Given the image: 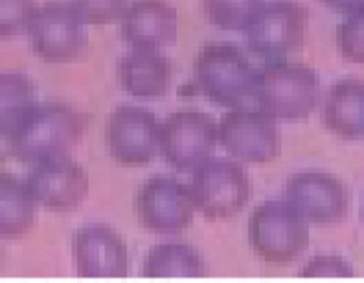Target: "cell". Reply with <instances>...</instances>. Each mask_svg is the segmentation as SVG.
<instances>
[{
    "instance_id": "4",
    "label": "cell",
    "mask_w": 364,
    "mask_h": 283,
    "mask_svg": "<svg viewBox=\"0 0 364 283\" xmlns=\"http://www.w3.org/2000/svg\"><path fill=\"white\" fill-rule=\"evenodd\" d=\"M247 240L260 260L284 266L309 248V223L288 201H264L249 216Z\"/></svg>"
},
{
    "instance_id": "5",
    "label": "cell",
    "mask_w": 364,
    "mask_h": 283,
    "mask_svg": "<svg viewBox=\"0 0 364 283\" xmlns=\"http://www.w3.org/2000/svg\"><path fill=\"white\" fill-rule=\"evenodd\" d=\"M309 24L310 9L299 0H267L242 31L249 50L268 61L302 48Z\"/></svg>"
},
{
    "instance_id": "10",
    "label": "cell",
    "mask_w": 364,
    "mask_h": 283,
    "mask_svg": "<svg viewBox=\"0 0 364 283\" xmlns=\"http://www.w3.org/2000/svg\"><path fill=\"white\" fill-rule=\"evenodd\" d=\"M218 140L228 153L249 163H267L282 150L276 118L260 107H232L218 124Z\"/></svg>"
},
{
    "instance_id": "22",
    "label": "cell",
    "mask_w": 364,
    "mask_h": 283,
    "mask_svg": "<svg viewBox=\"0 0 364 283\" xmlns=\"http://www.w3.org/2000/svg\"><path fill=\"white\" fill-rule=\"evenodd\" d=\"M336 46L341 56L357 64H364V8L349 13L336 26Z\"/></svg>"
},
{
    "instance_id": "8",
    "label": "cell",
    "mask_w": 364,
    "mask_h": 283,
    "mask_svg": "<svg viewBox=\"0 0 364 283\" xmlns=\"http://www.w3.org/2000/svg\"><path fill=\"white\" fill-rule=\"evenodd\" d=\"M218 124L210 113L186 107L169 113L160 124V153L179 171H189L211 156Z\"/></svg>"
},
{
    "instance_id": "25",
    "label": "cell",
    "mask_w": 364,
    "mask_h": 283,
    "mask_svg": "<svg viewBox=\"0 0 364 283\" xmlns=\"http://www.w3.org/2000/svg\"><path fill=\"white\" fill-rule=\"evenodd\" d=\"M304 277H318V276H339L352 277L354 268L352 265L338 254H317L306 263L299 272Z\"/></svg>"
},
{
    "instance_id": "1",
    "label": "cell",
    "mask_w": 364,
    "mask_h": 283,
    "mask_svg": "<svg viewBox=\"0 0 364 283\" xmlns=\"http://www.w3.org/2000/svg\"><path fill=\"white\" fill-rule=\"evenodd\" d=\"M90 114L69 100L36 102L6 134L8 153L28 164L66 155L82 140Z\"/></svg>"
},
{
    "instance_id": "26",
    "label": "cell",
    "mask_w": 364,
    "mask_h": 283,
    "mask_svg": "<svg viewBox=\"0 0 364 283\" xmlns=\"http://www.w3.org/2000/svg\"><path fill=\"white\" fill-rule=\"evenodd\" d=\"M331 9L341 13H353L364 8V0H323Z\"/></svg>"
},
{
    "instance_id": "2",
    "label": "cell",
    "mask_w": 364,
    "mask_h": 283,
    "mask_svg": "<svg viewBox=\"0 0 364 283\" xmlns=\"http://www.w3.org/2000/svg\"><path fill=\"white\" fill-rule=\"evenodd\" d=\"M259 68L234 42L205 43L193 61L194 85L216 105L241 106L253 97Z\"/></svg>"
},
{
    "instance_id": "17",
    "label": "cell",
    "mask_w": 364,
    "mask_h": 283,
    "mask_svg": "<svg viewBox=\"0 0 364 283\" xmlns=\"http://www.w3.org/2000/svg\"><path fill=\"white\" fill-rule=\"evenodd\" d=\"M326 130L346 140L364 135V80L346 77L335 80L326 90L321 108Z\"/></svg>"
},
{
    "instance_id": "20",
    "label": "cell",
    "mask_w": 364,
    "mask_h": 283,
    "mask_svg": "<svg viewBox=\"0 0 364 283\" xmlns=\"http://www.w3.org/2000/svg\"><path fill=\"white\" fill-rule=\"evenodd\" d=\"M37 88L33 79L23 71H3L0 75V131L12 130L24 113L35 106Z\"/></svg>"
},
{
    "instance_id": "9",
    "label": "cell",
    "mask_w": 364,
    "mask_h": 283,
    "mask_svg": "<svg viewBox=\"0 0 364 283\" xmlns=\"http://www.w3.org/2000/svg\"><path fill=\"white\" fill-rule=\"evenodd\" d=\"M134 210L146 230L174 234L191 226L197 208L191 186L171 176L155 174L136 191Z\"/></svg>"
},
{
    "instance_id": "21",
    "label": "cell",
    "mask_w": 364,
    "mask_h": 283,
    "mask_svg": "<svg viewBox=\"0 0 364 283\" xmlns=\"http://www.w3.org/2000/svg\"><path fill=\"white\" fill-rule=\"evenodd\" d=\"M264 0H203V12L211 23L226 30H244Z\"/></svg>"
},
{
    "instance_id": "13",
    "label": "cell",
    "mask_w": 364,
    "mask_h": 283,
    "mask_svg": "<svg viewBox=\"0 0 364 283\" xmlns=\"http://www.w3.org/2000/svg\"><path fill=\"white\" fill-rule=\"evenodd\" d=\"M26 181L36 202L56 213L80 206L88 197L90 186L87 169L68 155L37 163Z\"/></svg>"
},
{
    "instance_id": "11",
    "label": "cell",
    "mask_w": 364,
    "mask_h": 283,
    "mask_svg": "<svg viewBox=\"0 0 364 283\" xmlns=\"http://www.w3.org/2000/svg\"><path fill=\"white\" fill-rule=\"evenodd\" d=\"M291 206L307 223L317 226L339 224L347 218L350 193L341 178L323 169H305L288 176L284 187Z\"/></svg>"
},
{
    "instance_id": "12",
    "label": "cell",
    "mask_w": 364,
    "mask_h": 283,
    "mask_svg": "<svg viewBox=\"0 0 364 283\" xmlns=\"http://www.w3.org/2000/svg\"><path fill=\"white\" fill-rule=\"evenodd\" d=\"M107 151L118 163L141 166L160 151V124L146 107L121 105L108 113L105 124Z\"/></svg>"
},
{
    "instance_id": "18",
    "label": "cell",
    "mask_w": 364,
    "mask_h": 283,
    "mask_svg": "<svg viewBox=\"0 0 364 283\" xmlns=\"http://www.w3.org/2000/svg\"><path fill=\"white\" fill-rule=\"evenodd\" d=\"M35 197L27 181L3 171L0 174V235L18 239L30 233L36 223Z\"/></svg>"
},
{
    "instance_id": "19",
    "label": "cell",
    "mask_w": 364,
    "mask_h": 283,
    "mask_svg": "<svg viewBox=\"0 0 364 283\" xmlns=\"http://www.w3.org/2000/svg\"><path fill=\"white\" fill-rule=\"evenodd\" d=\"M145 277H205L210 268L202 254L186 242H163L147 252L142 262Z\"/></svg>"
},
{
    "instance_id": "14",
    "label": "cell",
    "mask_w": 364,
    "mask_h": 283,
    "mask_svg": "<svg viewBox=\"0 0 364 283\" xmlns=\"http://www.w3.org/2000/svg\"><path fill=\"white\" fill-rule=\"evenodd\" d=\"M71 254L80 277H126L129 274L127 242L109 225L90 223L77 228L71 237Z\"/></svg>"
},
{
    "instance_id": "6",
    "label": "cell",
    "mask_w": 364,
    "mask_h": 283,
    "mask_svg": "<svg viewBox=\"0 0 364 283\" xmlns=\"http://www.w3.org/2000/svg\"><path fill=\"white\" fill-rule=\"evenodd\" d=\"M191 189L196 208L211 220L235 216L253 195L247 169L226 156H210L194 168Z\"/></svg>"
},
{
    "instance_id": "15",
    "label": "cell",
    "mask_w": 364,
    "mask_h": 283,
    "mask_svg": "<svg viewBox=\"0 0 364 283\" xmlns=\"http://www.w3.org/2000/svg\"><path fill=\"white\" fill-rule=\"evenodd\" d=\"M176 8L169 0H131L119 31L134 48H163L176 41Z\"/></svg>"
},
{
    "instance_id": "7",
    "label": "cell",
    "mask_w": 364,
    "mask_h": 283,
    "mask_svg": "<svg viewBox=\"0 0 364 283\" xmlns=\"http://www.w3.org/2000/svg\"><path fill=\"white\" fill-rule=\"evenodd\" d=\"M87 22L73 1L48 0L37 6L27 27L31 48L53 63L80 58L89 45Z\"/></svg>"
},
{
    "instance_id": "3",
    "label": "cell",
    "mask_w": 364,
    "mask_h": 283,
    "mask_svg": "<svg viewBox=\"0 0 364 283\" xmlns=\"http://www.w3.org/2000/svg\"><path fill=\"white\" fill-rule=\"evenodd\" d=\"M253 97L276 119L309 117L318 103L320 78L305 63L268 60L259 68Z\"/></svg>"
},
{
    "instance_id": "16",
    "label": "cell",
    "mask_w": 364,
    "mask_h": 283,
    "mask_svg": "<svg viewBox=\"0 0 364 283\" xmlns=\"http://www.w3.org/2000/svg\"><path fill=\"white\" fill-rule=\"evenodd\" d=\"M173 61L158 48H134L116 63V77L121 88L141 98L163 97L173 80Z\"/></svg>"
},
{
    "instance_id": "23",
    "label": "cell",
    "mask_w": 364,
    "mask_h": 283,
    "mask_svg": "<svg viewBox=\"0 0 364 283\" xmlns=\"http://www.w3.org/2000/svg\"><path fill=\"white\" fill-rule=\"evenodd\" d=\"M36 0H0V35L16 36L27 31L37 9Z\"/></svg>"
},
{
    "instance_id": "27",
    "label": "cell",
    "mask_w": 364,
    "mask_h": 283,
    "mask_svg": "<svg viewBox=\"0 0 364 283\" xmlns=\"http://www.w3.org/2000/svg\"><path fill=\"white\" fill-rule=\"evenodd\" d=\"M360 221H362V224L364 226V198L363 202H362V206H360Z\"/></svg>"
},
{
    "instance_id": "24",
    "label": "cell",
    "mask_w": 364,
    "mask_h": 283,
    "mask_svg": "<svg viewBox=\"0 0 364 283\" xmlns=\"http://www.w3.org/2000/svg\"><path fill=\"white\" fill-rule=\"evenodd\" d=\"M87 23L105 24L121 19L129 0H73Z\"/></svg>"
}]
</instances>
